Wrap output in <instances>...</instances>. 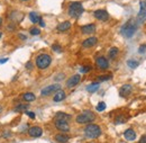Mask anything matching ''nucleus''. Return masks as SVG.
Returning <instances> with one entry per match:
<instances>
[{"label": "nucleus", "instance_id": "nucleus-40", "mask_svg": "<svg viewBox=\"0 0 146 143\" xmlns=\"http://www.w3.org/2000/svg\"><path fill=\"white\" fill-rule=\"evenodd\" d=\"M1 23H2V19H1V17H0V25H1Z\"/></svg>", "mask_w": 146, "mask_h": 143}, {"label": "nucleus", "instance_id": "nucleus-11", "mask_svg": "<svg viewBox=\"0 0 146 143\" xmlns=\"http://www.w3.org/2000/svg\"><path fill=\"white\" fill-rule=\"evenodd\" d=\"M28 134L32 138H39L43 134V130L40 127H38V126H34V127H31L28 130Z\"/></svg>", "mask_w": 146, "mask_h": 143}, {"label": "nucleus", "instance_id": "nucleus-2", "mask_svg": "<svg viewBox=\"0 0 146 143\" xmlns=\"http://www.w3.org/2000/svg\"><path fill=\"white\" fill-rule=\"evenodd\" d=\"M84 134L88 139H97L101 135V128L96 124H89L84 128Z\"/></svg>", "mask_w": 146, "mask_h": 143}, {"label": "nucleus", "instance_id": "nucleus-23", "mask_svg": "<svg viewBox=\"0 0 146 143\" xmlns=\"http://www.w3.org/2000/svg\"><path fill=\"white\" fill-rule=\"evenodd\" d=\"M29 19H31V21L33 23V24H36V23H39V20H40V17L37 15L36 13H31L29 14Z\"/></svg>", "mask_w": 146, "mask_h": 143}, {"label": "nucleus", "instance_id": "nucleus-13", "mask_svg": "<svg viewBox=\"0 0 146 143\" xmlns=\"http://www.w3.org/2000/svg\"><path fill=\"white\" fill-rule=\"evenodd\" d=\"M81 32H82L83 34H87V35H89V34H92V33H94V32H96V25H94V24L84 25V26H82V28H81Z\"/></svg>", "mask_w": 146, "mask_h": 143}, {"label": "nucleus", "instance_id": "nucleus-14", "mask_svg": "<svg viewBox=\"0 0 146 143\" xmlns=\"http://www.w3.org/2000/svg\"><path fill=\"white\" fill-rule=\"evenodd\" d=\"M139 6H141V9H139V13H138V21H142L146 17V3L144 1H141Z\"/></svg>", "mask_w": 146, "mask_h": 143}, {"label": "nucleus", "instance_id": "nucleus-27", "mask_svg": "<svg viewBox=\"0 0 146 143\" xmlns=\"http://www.w3.org/2000/svg\"><path fill=\"white\" fill-rule=\"evenodd\" d=\"M111 78H112L111 74H108V76H99L97 78V80H99V81H107V80H110Z\"/></svg>", "mask_w": 146, "mask_h": 143}, {"label": "nucleus", "instance_id": "nucleus-22", "mask_svg": "<svg viewBox=\"0 0 146 143\" xmlns=\"http://www.w3.org/2000/svg\"><path fill=\"white\" fill-rule=\"evenodd\" d=\"M99 87H100L99 82H93V84L89 85V86L87 87V90H88L89 92H94V91H97V90L99 89Z\"/></svg>", "mask_w": 146, "mask_h": 143}, {"label": "nucleus", "instance_id": "nucleus-36", "mask_svg": "<svg viewBox=\"0 0 146 143\" xmlns=\"http://www.w3.org/2000/svg\"><path fill=\"white\" fill-rule=\"evenodd\" d=\"M125 121H126V120H124V118H121V116H119V120H117L116 123L118 124V123H120V122H125Z\"/></svg>", "mask_w": 146, "mask_h": 143}, {"label": "nucleus", "instance_id": "nucleus-12", "mask_svg": "<svg viewBox=\"0 0 146 143\" xmlns=\"http://www.w3.org/2000/svg\"><path fill=\"white\" fill-rule=\"evenodd\" d=\"M131 90H133V87L130 85H124L119 90V95H120V97H127L130 95Z\"/></svg>", "mask_w": 146, "mask_h": 143}, {"label": "nucleus", "instance_id": "nucleus-3", "mask_svg": "<svg viewBox=\"0 0 146 143\" xmlns=\"http://www.w3.org/2000/svg\"><path fill=\"white\" fill-rule=\"evenodd\" d=\"M84 9H83V6L81 2H72L69 7V15L73 18H78L80 17L82 14H83Z\"/></svg>", "mask_w": 146, "mask_h": 143}, {"label": "nucleus", "instance_id": "nucleus-35", "mask_svg": "<svg viewBox=\"0 0 146 143\" xmlns=\"http://www.w3.org/2000/svg\"><path fill=\"white\" fill-rule=\"evenodd\" d=\"M26 68H27V69H32V68H33V64H32V62H28V63L26 64Z\"/></svg>", "mask_w": 146, "mask_h": 143}, {"label": "nucleus", "instance_id": "nucleus-6", "mask_svg": "<svg viewBox=\"0 0 146 143\" xmlns=\"http://www.w3.org/2000/svg\"><path fill=\"white\" fill-rule=\"evenodd\" d=\"M60 89H61V86L57 85V84H55V85L47 86L44 89H42L40 94H42V96H48V95H51V94H53V92H55V91H57V90Z\"/></svg>", "mask_w": 146, "mask_h": 143}, {"label": "nucleus", "instance_id": "nucleus-10", "mask_svg": "<svg viewBox=\"0 0 146 143\" xmlns=\"http://www.w3.org/2000/svg\"><path fill=\"white\" fill-rule=\"evenodd\" d=\"M80 80H81L80 74H74V76H72L70 79H68V81H66V86H68L69 88H72V87L76 86V85L80 82Z\"/></svg>", "mask_w": 146, "mask_h": 143}, {"label": "nucleus", "instance_id": "nucleus-25", "mask_svg": "<svg viewBox=\"0 0 146 143\" xmlns=\"http://www.w3.org/2000/svg\"><path fill=\"white\" fill-rule=\"evenodd\" d=\"M127 65L129 67V68H131V69H135V68H137V67H138V62H137V61H135V60H128Z\"/></svg>", "mask_w": 146, "mask_h": 143}, {"label": "nucleus", "instance_id": "nucleus-1", "mask_svg": "<svg viewBox=\"0 0 146 143\" xmlns=\"http://www.w3.org/2000/svg\"><path fill=\"white\" fill-rule=\"evenodd\" d=\"M137 31V23L134 19H129L127 23L121 27L120 33L124 37L130 38L131 36L135 34V32Z\"/></svg>", "mask_w": 146, "mask_h": 143}, {"label": "nucleus", "instance_id": "nucleus-8", "mask_svg": "<svg viewBox=\"0 0 146 143\" xmlns=\"http://www.w3.org/2000/svg\"><path fill=\"white\" fill-rule=\"evenodd\" d=\"M96 63H97L98 68H100V69H102V70L109 68V62H108V60H107L105 56H99V57L96 60Z\"/></svg>", "mask_w": 146, "mask_h": 143}, {"label": "nucleus", "instance_id": "nucleus-16", "mask_svg": "<svg viewBox=\"0 0 146 143\" xmlns=\"http://www.w3.org/2000/svg\"><path fill=\"white\" fill-rule=\"evenodd\" d=\"M71 120V116L66 113H63V112H58L56 115H55V121H64V122H69Z\"/></svg>", "mask_w": 146, "mask_h": 143}, {"label": "nucleus", "instance_id": "nucleus-24", "mask_svg": "<svg viewBox=\"0 0 146 143\" xmlns=\"http://www.w3.org/2000/svg\"><path fill=\"white\" fill-rule=\"evenodd\" d=\"M118 52H119V50L117 49V47H111L109 50V57H111V59H115L116 56H117V54H118Z\"/></svg>", "mask_w": 146, "mask_h": 143}, {"label": "nucleus", "instance_id": "nucleus-37", "mask_svg": "<svg viewBox=\"0 0 146 143\" xmlns=\"http://www.w3.org/2000/svg\"><path fill=\"white\" fill-rule=\"evenodd\" d=\"M39 25L42 26V27H45V23H44V20L40 18V20H39Z\"/></svg>", "mask_w": 146, "mask_h": 143}, {"label": "nucleus", "instance_id": "nucleus-41", "mask_svg": "<svg viewBox=\"0 0 146 143\" xmlns=\"http://www.w3.org/2000/svg\"><path fill=\"white\" fill-rule=\"evenodd\" d=\"M1 112H2V107H1V106H0V113H1Z\"/></svg>", "mask_w": 146, "mask_h": 143}, {"label": "nucleus", "instance_id": "nucleus-28", "mask_svg": "<svg viewBox=\"0 0 146 143\" xmlns=\"http://www.w3.org/2000/svg\"><path fill=\"white\" fill-rule=\"evenodd\" d=\"M96 109H97L98 112H104V110L106 109V104H105L104 102H100V103H99V104L97 105Z\"/></svg>", "mask_w": 146, "mask_h": 143}, {"label": "nucleus", "instance_id": "nucleus-15", "mask_svg": "<svg viewBox=\"0 0 146 143\" xmlns=\"http://www.w3.org/2000/svg\"><path fill=\"white\" fill-rule=\"evenodd\" d=\"M97 42H98L97 37H89V38H87L86 41H83L82 46H83V47H86V49H88V47H92V46H94V45L97 44Z\"/></svg>", "mask_w": 146, "mask_h": 143}, {"label": "nucleus", "instance_id": "nucleus-5", "mask_svg": "<svg viewBox=\"0 0 146 143\" xmlns=\"http://www.w3.org/2000/svg\"><path fill=\"white\" fill-rule=\"evenodd\" d=\"M52 62V57L47 54H40L36 57V65L39 69H46Z\"/></svg>", "mask_w": 146, "mask_h": 143}, {"label": "nucleus", "instance_id": "nucleus-43", "mask_svg": "<svg viewBox=\"0 0 146 143\" xmlns=\"http://www.w3.org/2000/svg\"><path fill=\"white\" fill-rule=\"evenodd\" d=\"M20 1H28V0H20Z\"/></svg>", "mask_w": 146, "mask_h": 143}, {"label": "nucleus", "instance_id": "nucleus-33", "mask_svg": "<svg viewBox=\"0 0 146 143\" xmlns=\"http://www.w3.org/2000/svg\"><path fill=\"white\" fill-rule=\"evenodd\" d=\"M26 114H27L31 118H33V120L35 118V113H33V112H26Z\"/></svg>", "mask_w": 146, "mask_h": 143}, {"label": "nucleus", "instance_id": "nucleus-38", "mask_svg": "<svg viewBox=\"0 0 146 143\" xmlns=\"http://www.w3.org/2000/svg\"><path fill=\"white\" fill-rule=\"evenodd\" d=\"M8 61V59H0V63H6Z\"/></svg>", "mask_w": 146, "mask_h": 143}, {"label": "nucleus", "instance_id": "nucleus-30", "mask_svg": "<svg viewBox=\"0 0 146 143\" xmlns=\"http://www.w3.org/2000/svg\"><path fill=\"white\" fill-rule=\"evenodd\" d=\"M31 34H32V35H39V34H40V31H39L38 28H35V27H34V28L31 29Z\"/></svg>", "mask_w": 146, "mask_h": 143}, {"label": "nucleus", "instance_id": "nucleus-7", "mask_svg": "<svg viewBox=\"0 0 146 143\" xmlns=\"http://www.w3.org/2000/svg\"><path fill=\"white\" fill-rule=\"evenodd\" d=\"M93 16L97 18L98 20H101V21H106L109 19V14L104 10V9H99V10H96L93 13Z\"/></svg>", "mask_w": 146, "mask_h": 143}, {"label": "nucleus", "instance_id": "nucleus-29", "mask_svg": "<svg viewBox=\"0 0 146 143\" xmlns=\"http://www.w3.org/2000/svg\"><path fill=\"white\" fill-rule=\"evenodd\" d=\"M91 70V67L90 65H87V67H82L81 69H80V71L82 72V73H88V72Z\"/></svg>", "mask_w": 146, "mask_h": 143}, {"label": "nucleus", "instance_id": "nucleus-32", "mask_svg": "<svg viewBox=\"0 0 146 143\" xmlns=\"http://www.w3.org/2000/svg\"><path fill=\"white\" fill-rule=\"evenodd\" d=\"M145 50H146V45H142L139 49H138V52L141 54H143L144 52H145Z\"/></svg>", "mask_w": 146, "mask_h": 143}, {"label": "nucleus", "instance_id": "nucleus-17", "mask_svg": "<svg viewBox=\"0 0 146 143\" xmlns=\"http://www.w3.org/2000/svg\"><path fill=\"white\" fill-rule=\"evenodd\" d=\"M124 136H125V139L128 140V141H134V140L136 139V133H135V131H134V130L128 128V130L125 131Z\"/></svg>", "mask_w": 146, "mask_h": 143}, {"label": "nucleus", "instance_id": "nucleus-34", "mask_svg": "<svg viewBox=\"0 0 146 143\" xmlns=\"http://www.w3.org/2000/svg\"><path fill=\"white\" fill-rule=\"evenodd\" d=\"M139 143H146V135H143L139 140Z\"/></svg>", "mask_w": 146, "mask_h": 143}, {"label": "nucleus", "instance_id": "nucleus-4", "mask_svg": "<svg viewBox=\"0 0 146 143\" xmlns=\"http://www.w3.org/2000/svg\"><path fill=\"white\" fill-rule=\"evenodd\" d=\"M96 116L94 114L90 112V110H86L83 113H81L80 115L76 116V122L80 123V124H87V123H91L94 121Z\"/></svg>", "mask_w": 146, "mask_h": 143}, {"label": "nucleus", "instance_id": "nucleus-19", "mask_svg": "<svg viewBox=\"0 0 146 143\" xmlns=\"http://www.w3.org/2000/svg\"><path fill=\"white\" fill-rule=\"evenodd\" d=\"M70 27H71V23H70V21H63V23H61V24L57 26V31H58V32H65V31H68Z\"/></svg>", "mask_w": 146, "mask_h": 143}, {"label": "nucleus", "instance_id": "nucleus-42", "mask_svg": "<svg viewBox=\"0 0 146 143\" xmlns=\"http://www.w3.org/2000/svg\"><path fill=\"white\" fill-rule=\"evenodd\" d=\"M1 36H2V33H1V32H0V38H1Z\"/></svg>", "mask_w": 146, "mask_h": 143}, {"label": "nucleus", "instance_id": "nucleus-9", "mask_svg": "<svg viewBox=\"0 0 146 143\" xmlns=\"http://www.w3.org/2000/svg\"><path fill=\"white\" fill-rule=\"evenodd\" d=\"M55 127L62 132H69L70 131V126L68 122L64 121H55Z\"/></svg>", "mask_w": 146, "mask_h": 143}, {"label": "nucleus", "instance_id": "nucleus-20", "mask_svg": "<svg viewBox=\"0 0 146 143\" xmlns=\"http://www.w3.org/2000/svg\"><path fill=\"white\" fill-rule=\"evenodd\" d=\"M69 136L66 135V134H57L56 136H55V140H56V142L58 143H66L69 141Z\"/></svg>", "mask_w": 146, "mask_h": 143}, {"label": "nucleus", "instance_id": "nucleus-18", "mask_svg": "<svg viewBox=\"0 0 146 143\" xmlns=\"http://www.w3.org/2000/svg\"><path fill=\"white\" fill-rule=\"evenodd\" d=\"M64 98H65V92H64L63 90L60 89V90H57V91H56V94H55L53 100H54L55 103H58V102H62Z\"/></svg>", "mask_w": 146, "mask_h": 143}, {"label": "nucleus", "instance_id": "nucleus-26", "mask_svg": "<svg viewBox=\"0 0 146 143\" xmlns=\"http://www.w3.org/2000/svg\"><path fill=\"white\" fill-rule=\"evenodd\" d=\"M28 105H18L17 107L15 108V112H17V113H20V112H26L27 109H28Z\"/></svg>", "mask_w": 146, "mask_h": 143}, {"label": "nucleus", "instance_id": "nucleus-39", "mask_svg": "<svg viewBox=\"0 0 146 143\" xmlns=\"http://www.w3.org/2000/svg\"><path fill=\"white\" fill-rule=\"evenodd\" d=\"M19 37H20L21 39H26V38H27V37L24 35V34H19Z\"/></svg>", "mask_w": 146, "mask_h": 143}, {"label": "nucleus", "instance_id": "nucleus-21", "mask_svg": "<svg viewBox=\"0 0 146 143\" xmlns=\"http://www.w3.org/2000/svg\"><path fill=\"white\" fill-rule=\"evenodd\" d=\"M23 99H24L25 102H27V103H31V102H34V100L36 99V97H35V95L32 94V92H26V94L23 95Z\"/></svg>", "mask_w": 146, "mask_h": 143}, {"label": "nucleus", "instance_id": "nucleus-31", "mask_svg": "<svg viewBox=\"0 0 146 143\" xmlns=\"http://www.w3.org/2000/svg\"><path fill=\"white\" fill-rule=\"evenodd\" d=\"M52 49L54 50L55 52H57V53H58V52H62V49H61V46H58L57 44H54V45L52 46Z\"/></svg>", "mask_w": 146, "mask_h": 143}]
</instances>
